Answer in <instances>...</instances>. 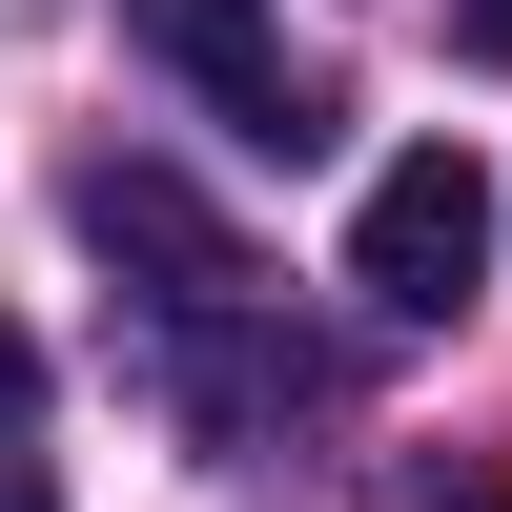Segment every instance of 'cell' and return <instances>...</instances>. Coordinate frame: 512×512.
I'll list each match as a JSON object with an SVG mask.
<instances>
[{
  "label": "cell",
  "mask_w": 512,
  "mask_h": 512,
  "mask_svg": "<svg viewBox=\"0 0 512 512\" xmlns=\"http://www.w3.org/2000/svg\"><path fill=\"white\" fill-rule=\"evenodd\" d=\"M451 62H492V82H512V0H451Z\"/></svg>",
  "instance_id": "5"
},
{
  "label": "cell",
  "mask_w": 512,
  "mask_h": 512,
  "mask_svg": "<svg viewBox=\"0 0 512 512\" xmlns=\"http://www.w3.org/2000/svg\"><path fill=\"white\" fill-rule=\"evenodd\" d=\"M62 205H82V246H103V267H144V287H164L185 328H226L246 287H267V267H246V226H226V205L185 185V164H82Z\"/></svg>",
  "instance_id": "3"
},
{
  "label": "cell",
  "mask_w": 512,
  "mask_h": 512,
  "mask_svg": "<svg viewBox=\"0 0 512 512\" xmlns=\"http://www.w3.org/2000/svg\"><path fill=\"white\" fill-rule=\"evenodd\" d=\"M410 512H512V472H431V492H410Z\"/></svg>",
  "instance_id": "6"
},
{
  "label": "cell",
  "mask_w": 512,
  "mask_h": 512,
  "mask_svg": "<svg viewBox=\"0 0 512 512\" xmlns=\"http://www.w3.org/2000/svg\"><path fill=\"white\" fill-rule=\"evenodd\" d=\"M349 287H369L390 328H451V308L492 287V164H472V144H390L369 205H349Z\"/></svg>",
  "instance_id": "1"
},
{
  "label": "cell",
  "mask_w": 512,
  "mask_h": 512,
  "mask_svg": "<svg viewBox=\"0 0 512 512\" xmlns=\"http://www.w3.org/2000/svg\"><path fill=\"white\" fill-rule=\"evenodd\" d=\"M287 410H328V369L308 349H267V328H205V349H185V431H287Z\"/></svg>",
  "instance_id": "4"
},
{
  "label": "cell",
  "mask_w": 512,
  "mask_h": 512,
  "mask_svg": "<svg viewBox=\"0 0 512 512\" xmlns=\"http://www.w3.org/2000/svg\"><path fill=\"white\" fill-rule=\"evenodd\" d=\"M0 512H62V492H41V472H21V451H0Z\"/></svg>",
  "instance_id": "8"
},
{
  "label": "cell",
  "mask_w": 512,
  "mask_h": 512,
  "mask_svg": "<svg viewBox=\"0 0 512 512\" xmlns=\"http://www.w3.org/2000/svg\"><path fill=\"white\" fill-rule=\"evenodd\" d=\"M123 41H144L164 82H205V103H226V144H267V164H308V144H328V82L287 62L267 0H123Z\"/></svg>",
  "instance_id": "2"
},
{
  "label": "cell",
  "mask_w": 512,
  "mask_h": 512,
  "mask_svg": "<svg viewBox=\"0 0 512 512\" xmlns=\"http://www.w3.org/2000/svg\"><path fill=\"white\" fill-rule=\"evenodd\" d=\"M21 410H41V349H21V328H0V431H21Z\"/></svg>",
  "instance_id": "7"
}]
</instances>
